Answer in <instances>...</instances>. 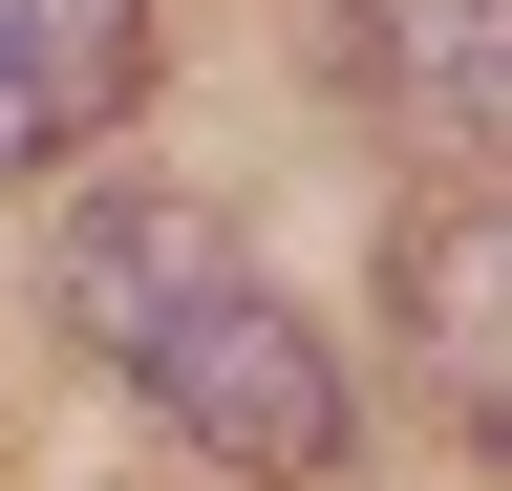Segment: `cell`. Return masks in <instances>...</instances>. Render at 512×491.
<instances>
[{"mask_svg":"<svg viewBox=\"0 0 512 491\" xmlns=\"http://www.w3.org/2000/svg\"><path fill=\"white\" fill-rule=\"evenodd\" d=\"M214 470H342L363 449V385H342V342L299 321V299H256V278H214L192 321H150V363H128Z\"/></svg>","mask_w":512,"mask_h":491,"instance_id":"cell-1","label":"cell"},{"mask_svg":"<svg viewBox=\"0 0 512 491\" xmlns=\"http://www.w3.org/2000/svg\"><path fill=\"white\" fill-rule=\"evenodd\" d=\"M150 107V0H0V171H64Z\"/></svg>","mask_w":512,"mask_h":491,"instance_id":"cell-2","label":"cell"},{"mask_svg":"<svg viewBox=\"0 0 512 491\" xmlns=\"http://www.w3.org/2000/svg\"><path fill=\"white\" fill-rule=\"evenodd\" d=\"M214 278H235V214L214 193H86L64 214V321H86L107 363H150V321H192Z\"/></svg>","mask_w":512,"mask_h":491,"instance_id":"cell-3","label":"cell"},{"mask_svg":"<svg viewBox=\"0 0 512 491\" xmlns=\"http://www.w3.org/2000/svg\"><path fill=\"white\" fill-rule=\"evenodd\" d=\"M342 86H384L427 150H491V86H512V0H320Z\"/></svg>","mask_w":512,"mask_h":491,"instance_id":"cell-4","label":"cell"},{"mask_svg":"<svg viewBox=\"0 0 512 491\" xmlns=\"http://www.w3.org/2000/svg\"><path fill=\"white\" fill-rule=\"evenodd\" d=\"M406 363L470 427H512V257H491V193H427L406 214Z\"/></svg>","mask_w":512,"mask_h":491,"instance_id":"cell-5","label":"cell"}]
</instances>
